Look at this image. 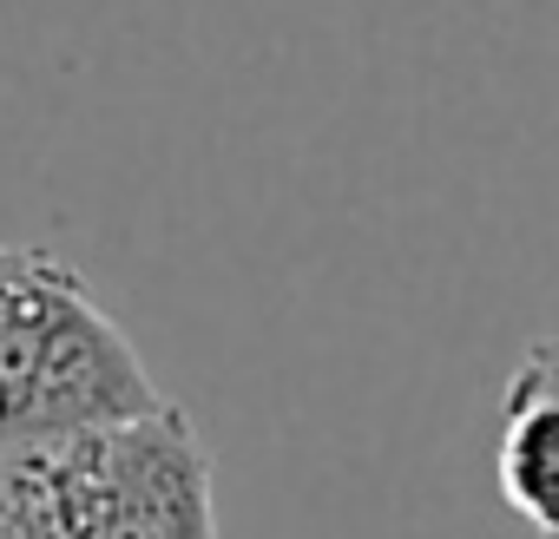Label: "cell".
<instances>
[{
    "label": "cell",
    "instance_id": "cell-4",
    "mask_svg": "<svg viewBox=\"0 0 559 539\" xmlns=\"http://www.w3.org/2000/svg\"><path fill=\"white\" fill-rule=\"evenodd\" d=\"M73 441L80 434H0V519L14 539H80L73 532Z\"/></svg>",
    "mask_w": 559,
    "mask_h": 539
},
{
    "label": "cell",
    "instance_id": "cell-3",
    "mask_svg": "<svg viewBox=\"0 0 559 539\" xmlns=\"http://www.w3.org/2000/svg\"><path fill=\"white\" fill-rule=\"evenodd\" d=\"M493 480L500 500L533 526V539H559V388L507 375Z\"/></svg>",
    "mask_w": 559,
    "mask_h": 539
},
{
    "label": "cell",
    "instance_id": "cell-2",
    "mask_svg": "<svg viewBox=\"0 0 559 539\" xmlns=\"http://www.w3.org/2000/svg\"><path fill=\"white\" fill-rule=\"evenodd\" d=\"M106 539H224L217 467H211L198 421L178 402H165L145 421L112 428Z\"/></svg>",
    "mask_w": 559,
    "mask_h": 539
},
{
    "label": "cell",
    "instance_id": "cell-5",
    "mask_svg": "<svg viewBox=\"0 0 559 539\" xmlns=\"http://www.w3.org/2000/svg\"><path fill=\"white\" fill-rule=\"evenodd\" d=\"M513 375H526V382H539V388H559V330H546V336L520 356Z\"/></svg>",
    "mask_w": 559,
    "mask_h": 539
},
{
    "label": "cell",
    "instance_id": "cell-1",
    "mask_svg": "<svg viewBox=\"0 0 559 539\" xmlns=\"http://www.w3.org/2000/svg\"><path fill=\"white\" fill-rule=\"evenodd\" d=\"M158 408H165V395L145 375L132 336L80 284L60 303V316L40 343V362H34V382H27V402H21L14 428L80 434V428H126V421L158 415Z\"/></svg>",
    "mask_w": 559,
    "mask_h": 539
},
{
    "label": "cell",
    "instance_id": "cell-6",
    "mask_svg": "<svg viewBox=\"0 0 559 539\" xmlns=\"http://www.w3.org/2000/svg\"><path fill=\"white\" fill-rule=\"evenodd\" d=\"M0 539H14V526H8V519H0Z\"/></svg>",
    "mask_w": 559,
    "mask_h": 539
}]
</instances>
